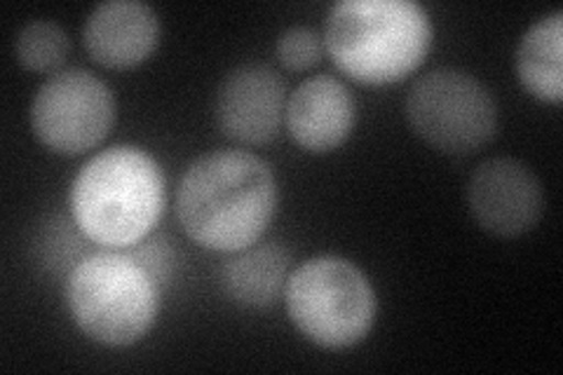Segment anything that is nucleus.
I'll return each mask as SVG.
<instances>
[{"mask_svg":"<svg viewBox=\"0 0 563 375\" xmlns=\"http://www.w3.org/2000/svg\"><path fill=\"white\" fill-rule=\"evenodd\" d=\"M467 207L482 230L512 240L536 228L544 211V192L521 159L490 157L470 176Z\"/></svg>","mask_w":563,"mask_h":375,"instance_id":"nucleus-8","label":"nucleus"},{"mask_svg":"<svg viewBox=\"0 0 563 375\" xmlns=\"http://www.w3.org/2000/svg\"><path fill=\"white\" fill-rule=\"evenodd\" d=\"M161 41V20L139 0H109L97 5L82 26V43L90 57L113 70L144 64Z\"/></svg>","mask_w":563,"mask_h":375,"instance_id":"nucleus-11","label":"nucleus"},{"mask_svg":"<svg viewBox=\"0 0 563 375\" xmlns=\"http://www.w3.org/2000/svg\"><path fill=\"white\" fill-rule=\"evenodd\" d=\"M357 109L350 89L333 76H312L287 97L285 128L296 146L308 153L341 148L355 130Z\"/></svg>","mask_w":563,"mask_h":375,"instance_id":"nucleus-10","label":"nucleus"},{"mask_svg":"<svg viewBox=\"0 0 563 375\" xmlns=\"http://www.w3.org/2000/svg\"><path fill=\"white\" fill-rule=\"evenodd\" d=\"M35 139L59 155H82L97 148L115 124V95L85 68L52 74L31 101Z\"/></svg>","mask_w":563,"mask_h":375,"instance_id":"nucleus-7","label":"nucleus"},{"mask_svg":"<svg viewBox=\"0 0 563 375\" xmlns=\"http://www.w3.org/2000/svg\"><path fill=\"white\" fill-rule=\"evenodd\" d=\"M161 287L128 252L99 249L70 267L66 306L76 327L106 348H130L161 312Z\"/></svg>","mask_w":563,"mask_h":375,"instance_id":"nucleus-4","label":"nucleus"},{"mask_svg":"<svg viewBox=\"0 0 563 375\" xmlns=\"http://www.w3.org/2000/svg\"><path fill=\"white\" fill-rule=\"evenodd\" d=\"M279 64L289 70H310L324 55L322 35L310 26H289L275 43Z\"/></svg>","mask_w":563,"mask_h":375,"instance_id":"nucleus-15","label":"nucleus"},{"mask_svg":"<svg viewBox=\"0 0 563 375\" xmlns=\"http://www.w3.org/2000/svg\"><path fill=\"white\" fill-rule=\"evenodd\" d=\"M167 202L165 174L139 146H113L87 159L68 192L74 225L101 249H125L153 235Z\"/></svg>","mask_w":563,"mask_h":375,"instance_id":"nucleus-2","label":"nucleus"},{"mask_svg":"<svg viewBox=\"0 0 563 375\" xmlns=\"http://www.w3.org/2000/svg\"><path fill=\"white\" fill-rule=\"evenodd\" d=\"M172 242H167L161 235H148L146 240H141L139 244L125 249V252L146 267V271L161 282L165 284L172 275V267H174V249L169 246Z\"/></svg>","mask_w":563,"mask_h":375,"instance_id":"nucleus-16","label":"nucleus"},{"mask_svg":"<svg viewBox=\"0 0 563 375\" xmlns=\"http://www.w3.org/2000/svg\"><path fill=\"white\" fill-rule=\"evenodd\" d=\"M404 113L411 130L439 153L472 155L498 130V106L490 89L461 68H434L407 95Z\"/></svg>","mask_w":563,"mask_h":375,"instance_id":"nucleus-6","label":"nucleus"},{"mask_svg":"<svg viewBox=\"0 0 563 375\" xmlns=\"http://www.w3.org/2000/svg\"><path fill=\"white\" fill-rule=\"evenodd\" d=\"M291 254L277 242L252 244L231 254L221 267L225 296L244 310H271L285 298Z\"/></svg>","mask_w":563,"mask_h":375,"instance_id":"nucleus-12","label":"nucleus"},{"mask_svg":"<svg viewBox=\"0 0 563 375\" xmlns=\"http://www.w3.org/2000/svg\"><path fill=\"white\" fill-rule=\"evenodd\" d=\"M70 49L68 33L49 20H33L14 38V57L33 74H57Z\"/></svg>","mask_w":563,"mask_h":375,"instance_id":"nucleus-14","label":"nucleus"},{"mask_svg":"<svg viewBox=\"0 0 563 375\" xmlns=\"http://www.w3.org/2000/svg\"><path fill=\"white\" fill-rule=\"evenodd\" d=\"M517 78L528 95L559 106L563 99V12L540 16L517 47Z\"/></svg>","mask_w":563,"mask_h":375,"instance_id":"nucleus-13","label":"nucleus"},{"mask_svg":"<svg viewBox=\"0 0 563 375\" xmlns=\"http://www.w3.org/2000/svg\"><path fill=\"white\" fill-rule=\"evenodd\" d=\"M287 85L277 70L263 62H246L223 76L214 118L219 130L246 146L273 141L285 122Z\"/></svg>","mask_w":563,"mask_h":375,"instance_id":"nucleus-9","label":"nucleus"},{"mask_svg":"<svg viewBox=\"0 0 563 375\" xmlns=\"http://www.w3.org/2000/svg\"><path fill=\"white\" fill-rule=\"evenodd\" d=\"M285 308L296 331L317 348L347 350L376 324L378 298L372 282L343 256H314L291 271Z\"/></svg>","mask_w":563,"mask_h":375,"instance_id":"nucleus-5","label":"nucleus"},{"mask_svg":"<svg viewBox=\"0 0 563 375\" xmlns=\"http://www.w3.org/2000/svg\"><path fill=\"white\" fill-rule=\"evenodd\" d=\"M174 207L192 242L235 254L268 230L277 211V181L266 159L250 151H214L184 172Z\"/></svg>","mask_w":563,"mask_h":375,"instance_id":"nucleus-1","label":"nucleus"},{"mask_svg":"<svg viewBox=\"0 0 563 375\" xmlns=\"http://www.w3.org/2000/svg\"><path fill=\"white\" fill-rule=\"evenodd\" d=\"M432 33L430 14L413 0H343L327 14L322 43L341 74L383 87L420 68Z\"/></svg>","mask_w":563,"mask_h":375,"instance_id":"nucleus-3","label":"nucleus"}]
</instances>
